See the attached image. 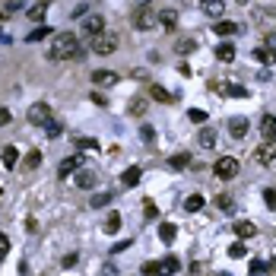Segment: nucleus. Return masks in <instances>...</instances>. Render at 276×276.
Wrapping results in <instances>:
<instances>
[{
  "label": "nucleus",
  "mask_w": 276,
  "mask_h": 276,
  "mask_svg": "<svg viewBox=\"0 0 276 276\" xmlns=\"http://www.w3.org/2000/svg\"><path fill=\"white\" fill-rule=\"evenodd\" d=\"M248 130H251V121H248V117H232V121H229V134H232L235 140H242Z\"/></svg>",
  "instance_id": "11"
},
{
  "label": "nucleus",
  "mask_w": 276,
  "mask_h": 276,
  "mask_svg": "<svg viewBox=\"0 0 276 276\" xmlns=\"http://www.w3.org/2000/svg\"><path fill=\"white\" fill-rule=\"evenodd\" d=\"M48 57H51V61H70V57H73V61H83V48H80V38L73 32H57L54 38H51V48H48Z\"/></svg>",
  "instance_id": "1"
},
{
  "label": "nucleus",
  "mask_w": 276,
  "mask_h": 276,
  "mask_svg": "<svg viewBox=\"0 0 276 276\" xmlns=\"http://www.w3.org/2000/svg\"><path fill=\"white\" fill-rule=\"evenodd\" d=\"M105 203H111V194H108V190H105V194H95V197H92V207H95V210L105 207Z\"/></svg>",
  "instance_id": "38"
},
{
  "label": "nucleus",
  "mask_w": 276,
  "mask_h": 276,
  "mask_svg": "<svg viewBox=\"0 0 276 276\" xmlns=\"http://www.w3.org/2000/svg\"><path fill=\"white\" fill-rule=\"evenodd\" d=\"M184 210H187V213H197V210H203V197H200V194H190V197L184 200Z\"/></svg>",
  "instance_id": "27"
},
{
  "label": "nucleus",
  "mask_w": 276,
  "mask_h": 276,
  "mask_svg": "<svg viewBox=\"0 0 276 276\" xmlns=\"http://www.w3.org/2000/svg\"><path fill=\"white\" fill-rule=\"evenodd\" d=\"M263 200H267V207H270V210H276V190H273V187L263 190Z\"/></svg>",
  "instance_id": "41"
},
{
  "label": "nucleus",
  "mask_w": 276,
  "mask_h": 276,
  "mask_svg": "<svg viewBox=\"0 0 276 276\" xmlns=\"http://www.w3.org/2000/svg\"><path fill=\"white\" fill-rule=\"evenodd\" d=\"M200 10L207 16H213V19H219L225 13V0H200Z\"/></svg>",
  "instance_id": "9"
},
{
  "label": "nucleus",
  "mask_w": 276,
  "mask_h": 276,
  "mask_svg": "<svg viewBox=\"0 0 276 276\" xmlns=\"http://www.w3.org/2000/svg\"><path fill=\"white\" fill-rule=\"evenodd\" d=\"M48 32H51V29H48V26H38V29H35V32H29V38H26V42H42V38H45V35H48Z\"/></svg>",
  "instance_id": "36"
},
{
  "label": "nucleus",
  "mask_w": 276,
  "mask_h": 276,
  "mask_svg": "<svg viewBox=\"0 0 276 276\" xmlns=\"http://www.w3.org/2000/svg\"><path fill=\"white\" fill-rule=\"evenodd\" d=\"M29 124H48V121H51V105H48V102H35L32 108H29Z\"/></svg>",
  "instance_id": "5"
},
{
  "label": "nucleus",
  "mask_w": 276,
  "mask_h": 276,
  "mask_svg": "<svg viewBox=\"0 0 276 276\" xmlns=\"http://www.w3.org/2000/svg\"><path fill=\"white\" fill-rule=\"evenodd\" d=\"M194 48H197L194 42H190V38H184V42H178V48H175V51H178V54H190Z\"/></svg>",
  "instance_id": "37"
},
{
  "label": "nucleus",
  "mask_w": 276,
  "mask_h": 276,
  "mask_svg": "<svg viewBox=\"0 0 276 276\" xmlns=\"http://www.w3.org/2000/svg\"><path fill=\"white\" fill-rule=\"evenodd\" d=\"M213 175L219 178V181H229V178H235V175H238V159H235V155H222V159L213 165Z\"/></svg>",
  "instance_id": "3"
},
{
  "label": "nucleus",
  "mask_w": 276,
  "mask_h": 276,
  "mask_svg": "<svg viewBox=\"0 0 276 276\" xmlns=\"http://www.w3.org/2000/svg\"><path fill=\"white\" fill-rule=\"evenodd\" d=\"M80 162H83V155H70V159H64V162H61V169H57V172H61V178H67L70 172H76V169H80Z\"/></svg>",
  "instance_id": "22"
},
{
  "label": "nucleus",
  "mask_w": 276,
  "mask_h": 276,
  "mask_svg": "<svg viewBox=\"0 0 276 276\" xmlns=\"http://www.w3.org/2000/svg\"><path fill=\"white\" fill-rule=\"evenodd\" d=\"M254 159H257L260 165H273V162H276V140H263L260 146L254 149Z\"/></svg>",
  "instance_id": "6"
},
{
  "label": "nucleus",
  "mask_w": 276,
  "mask_h": 276,
  "mask_svg": "<svg viewBox=\"0 0 276 276\" xmlns=\"http://www.w3.org/2000/svg\"><path fill=\"white\" fill-rule=\"evenodd\" d=\"M222 92H225V95H238V99H242V95H248L245 86H222Z\"/></svg>",
  "instance_id": "39"
},
{
  "label": "nucleus",
  "mask_w": 276,
  "mask_h": 276,
  "mask_svg": "<svg viewBox=\"0 0 276 276\" xmlns=\"http://www.w3.org/2000/svg\"><path fill=\"white\" fill-rule=\"evenodd\" d=\"M140 140H143V143H152V140H155V130H152L149 124H143V127H140Z\"/></svg>",
  "instance_id": "35"
},
{
  "label": "nucleus",
  "mask_w": 276,
  "mask_h": 276,
  "mask_svg": "<svg viewBox=\"0 0 276 276\" xmlns=\"http://www.w3.org/2000/svg\"><path fill=\"white\" fill-rule=\"evenodd\" d=\"M45 13H48V0H38V4H32V7L26 10V19L42 22V19H45Z\"/></svg>",
  "instance_id": "16"
},
{
  "label": "nucleus",
  "mask_w": 276,
  "mask_h": 276,
  "mask_svg": "<svg viewBox=\"0 0 276 276\" xmlns=\"http://www.w3.org/2000/svg\"><path fill=\"white\" fill-rule=\"evenodd\" d=\"M159 26H162L165 32H172V29L178 26V13H175V10H162V13H159Z\"/></svg>",
  "instance_id": "21"
},
{
  "label": "nucleus",
  "mask_w": 276,
  "mask_h": 276,
  "mask_svg": "<svg viewBox=\"0 0 276 276\" xmlns=\"http://www.w3.org/2000/svg\"><path fill=\"white\" fill-rule=\"evenodd\" d=\"M197 143H200V149H213L216 146V130L213 127H203L200 134H197Z\"/></svg>",
  "instance_id": "20"
},
{
  "label": "nucleus",
  "mask_w": 276,
  "mask_h": 276,
  "mask_svg": "<svg viewBox=\"0 0 276 276\" xmlns=\"http://www.w3.org/2000/svg\"><path fill=\"white\" fill-rule=\"evenodd\" d=\"M254 57H257L260 64H276V54L270 51V48H257V51H254Z\"/></svg>",
  "instance_id": "29"
},
{
  "label": "nucleus",
  "mask_w": 276,
  "mask_h": 276,
  "mask_svg": "<svg viewBox=\"0 0 276 276\" xmlns=\"http://www.w3.org/2000/svg\"><path fill=\"white\" fill-rule=\"evenodd\" d=\"M232 232L245 242V238H254V235H257V225H254V222H248V219H238V222L232 225Z\"/></svg>",
  "instance_id": "10"
},
{
  "label": "nucleus",
  "mask_w": 276,
  "mask_h": 276,
  "mask_svg": "<svg viewBox=\"0 0 276 276\" xmlns=\"http://www.w3.org/2000/svg\"><path fill=\"white\" fill-rule=\"evenodd\" d=\"M187 117H190L194 124H203V121H207V111H200V108H194V111H187Z\"/></svg>",
  "instance_id": "40"
},
{
  "label": "nucleus",
  "mask_w": 276,
  "mask_h": 276,
  "mask_svg": "<svg viewBox=\"0 0 276 276\" xmlns=\"http://www.w3.org/2000/svg\"><path fill=\"white\" fill-rule=\"evenodd\" d=\"M76 263H80V254H67L64 257V267H76Z\"/></svg>",
  "instance_id": "46"
},
{
  "label": "nucleus",
  "mask_w": 276,
  "mask_h": 276,
  "mask_svg": "<svg viewBox=\"0 0 276 276\" xmlns=\"http://www.w3.org/2000/svg\"><path fill=\"white\" fill-rule=\"evenodd\" d=\"M260 134H263V140H276V117L273 114L260 117Z\"/></svg>",
  "instance_id": "14"
},
{
  "label": "nucleus",
  "mask_w": 276,
  "mask_h": 276,
  "mask_svg": "<svg viewBox=\"0 0 276 276\" xmlns=\"http://www.w3.org/2000/svg\"><path fill=\"white\" fill-rule=\"evenodd\" d=\"M267 48L276 54V29H270V32H267Z\"/></svg>",
  "instance_id": "45"
},
{
  "label": "nucleus",
  "mask_w": 276,
  "mask_h": 276,
  "mask_svg": "<svg viewBox=\"0 0 276 276\" xmlns=\"http://www.w3.org/2000/svg\"><path fill=\"white\" fill-rule=\"evenodd\" d=\"M0 162H4V169H16L19 149H16V146H4V152H0Z\"/></svg>",
  "instance_id": "18"
},
{
  "label": "nucleus",
  "mask_w": 276,
  "mask_h": 276,
  "mask_svg": "<svg viewBox=\"0 0 276 276\" xmlns=\"http://www.w3.org/2000/svg\"><path fill=\"white\" fill-rule=\"evenodd\" d=\"M117 229H121V213H108V219H105V232H108V235H114Z\"/></svg>",
  "instance_id": "26"
},
{
  "label": "nucleus",
  "mask_w": 276,
  "mask_h": 276,
  "mask_svg": "<svg viewBox=\"0 0 276 276\" xmlns=\"http://www.w3.org/2000/svg\"><path fill=\"white\" fill-rule=\"evenodd\" d=\"M80 29H83V35L95 38V35H102V32H105V19H102L99 13H92V16H86V19L80 22Z\"/></svg>",
  "instance_id": "7"
},
{
  "label": "nucleus",
  "mask_w": 276,
  "mask_h": 276,
  "mask_svg": "<svg viewBox=\"0 0 276 276\" xmlns=\"http://www.w3.org/2000/svg\"><path fill=\"white\" fill-rule=\"evenodd\" d=\"M61 130H64V124L57 121V117H51V121L45 124V134H48V137H61Z\"/></svg>",
  "instance_id": "30"
},
{
  "label": "nucleus",
  "mask_w": 276,
  "mask_h": 276,
  "mask_svg": "<svg viewBox=\"0 0 276 276\" xmlns=\"http://www.w3.org/2000/svg\"><path fill=\"white\" fill-rule=\"evenodd\" d=\"M0 124H10V111H7V108H0Z\"/></svg>",
  "instance_id": "48"
},
{
  "label": "nucleus",
  "mask_w": 276,
  "mask_h": 276,
  "mask_svg": "<svg viewBox=\"0 0 276 276\" xmlns=\"http://www.w3.org/2000/svg\"><path fill=\"white\" fill-rule=\"evenodd\" d=\"M155 19H159V16L152 13V7H137V10H134V29H137V32L152 29V26H155Z\"/></svg>",
  "instance_id": "4"
},
{
  "label": "nucleus",
  "mask_w": 276,
  "mask_h": 276,
  "mask_svg": "<svg viewBox=\"0 0 276 276\" xmlns=\"http://www.w3.org/2000/svg\"><path fill=\"white\" fill-rule=\"evenodd\" d=\"M263 270H267V263H263V260H254V263H251V273H263Z\"/></svg>",
  "instance_id": "47"
},
{
  "label": "nucleus",
  "mask_w": 276,
  "mask_h": 276,
  "mask_svg": "<svg viewBox=\"0 0 276 276\" xmlns=\"http://www.w3.org/2000/svg\"><path fill=\"white\" fill-rule=\"evenodd\" d=\"M213 32L222 35V38H232V35L238 32V22H232V19H219V22L213 26Z\"/></svg>",
  "instance_id": "13"
},
{
  "label": "nucleus",
  "mask_w": 276,
  "mask_h": 276,
  "mask_svg": "<svg viewBox=\"0 0 276 276\" xmlns=\"http://www.w3.org/2000/svg\"><path fill=\"white\" fill-rule=\"evenodd\" d=\"M73 184L83 187V190H92L95 187V172H76L73 175Z\"/></svg>",
  "instance_id": "19"
},
{
  "label": "nucleus",
  "mask_w": 276,
  "mask_h": 276,
  "mask_svg": "<svg viewBox=\"0 0 276 276\" xmlns=\"http://www.w3.org/2000/svg\"><path fill=\"white\" fill-rule=\"evenodd\" d=\"M187 165H190V155L187 152H178V155H172V159H169V169H175V172L187 169Z\"/></svg>",
  "instance_id": "24"
},
{
  "label": "nucleus",
  "mask_w": 276,
  "mask_h": 276,
  "mask_svg": "<svg viewBox=\"0 0 276 276\" xmlns=\"http://www.w3.org/2000/svg\"><path fill=\"white\" fill-rule=\"evenodd\" d=\"M216 57H219V61H225V64L235 61V45H232V42H222L219 48H216Z\"/></svg>",
  "instance_id": "23"
},
{
  "label": "nucleus",
  "mask_w": 276,
  "mask_h": 276,
  "mask_svg": "<svg viewBox=\"0 0 276 276\" xmlns=\"http://www.w3.org/2000/svg\"><path fill=\"white\" fill-rule=\"evenodd\" d=\"M229 254H232V257H245L248 251H245V245H242V242H235V245L229 248Z\"/></svg>",
  "instance_id": "44"
},
{
  "label": "nucleus",
  "mask_w": 276,
  "mask_h": 276,
  "mask_svg": "<svg viewBox=\"0 0 276 276\" xmlns=\"http://www.w3.org/2000/svg\"><path fill=\"white\" fill-rule=\"evenodd\" d=\"M89 51H92V54H99V57L114 54V51H117V35H114V32H102V35H95V38H89Z\"/></svg>",
  "instance_id": "2"
},
{
  "label": "nucleus",
  "mask_w": 276,
  "mask_h": 276,
  "mask_svg": "<svg viewBox=\"0 0 276 276\" xmlns=\"http://www.w3.org/2000/svg\"><path fill=\"white\" fill-rule=\"evenodd\" d=\"M175 235H178V229H175L172 222H162V225H159V238H162L165 245H172V242H175Z\"/></svg>",
  "instance_id": "25"
},
{
  "label": "nucleus",
  "mask_w": 276,
  "mask_h": 276,
  "mask_svg": "<svg viewBox=\"0 0 276 276\" xmlns=\"http://www.w3.org/2000/svg\"><path fill=\"white\" fill-rule=\"evenodd\" d=\"M7 254H10V238H7L4 232H0V260H4Z\"/></svg>",
  "instance_id": "42"
},
{
  "label": "nucleus",
  "mask_w": 276,
  "mask_h": 276,
  "mask_svg": "<svg viewBox=\"0 0 276 276\" xmlns=\"http://www.w3.org/2000/svg\"><path fill=\"white\" fill-rule=\"evenodd\" d=\"M143 216H146V219H159V207H155L152 200H143Z\"/></svg>",
  "instance_id": "31"
},
{
  "label": "nucleus",
  "mask_w": 276,
  "mask_h": 276,
  "mask_svg": "<svg viewBox=\"0 0 276 276\" xmlns=\"http://www.w3.org/2000/svg\"><path fill=\"white\" fill-rule=\"evenodd\" d=\"M143 111H146V99H134V102H130V114H134V117H140Z\"/></svg>",
  "instance_id": "33"
},
{
  "label": "nucleus",
  "mask_w": 276,
  "mask_h": 276,
  "mask_svg": "<svg viewBox=\"0 0 276 276\" xmlns=\"http://www.w3.org/2000/svg\"><path fill=\"white\" fill-rule=\"evenodd\" d=\"M0 197H4V190H0Z\"/></svg>",
  "instance_id": "51"
},
{
  "label": "nucleus",
  "mask_w": 276,
  "mask_h": 276,
  "mask_svg": "<svg viewBox=\"0 0 276 276\" xmlns=\"http://www.w3.org/2000/svg\"><path fill=\"white\" fill-rule=\"evenodd\" d=\"M117 80H121V76H117L114 70H95V73H92V83H95V86H114Z\"/></svg>",
  "instance_id": "12"
},
{
  "label": "nucleus",
  "mask_w": 276,
  "mask_h": 276,
  "mask_svg": "<svg viewBox=\"0 0 276 276\" xmlns=\"http://www.w3.org/2000/svg\"><path fill=\"white\" fill-rule=\"evenodd\" d=\"M76 146H80V149H99V140H92V137H80V140H76Z\"/></svg>",
  "instance_id": "34"
},
{
  "label": "nucleus",
  "mask_w": 276,
  "mask_h": 276,
  "mask_svg": "<svg viewBox=\"0 0 276 276\" xmlns=\"http://www.w3.org/2000/svg\"><path fill=\"white\" fill-rule=\"evenodd\" d=\"M134 4H137V7H149V4H152V0H134Z\"/></svg>",
  "instance_id": "49"
},
{
  "label": "nucleus",
  "mask_w": 276,
  "mask_h": 276,
  "mask_svg": "<svg viewBox=\"0 0 276 276\" xmlns=\"http://www.w3.org/2000/svg\"><path fill=\"white\" fill-rule=\"evenodd\" d=\"M140 178H143V169H140V165H130V169L121 175V181H124V187H137Z\"/></svg>",
  "instance_id": "15"
},
{
  "label": "nucleus",
  "mask_w": 276,
  "mask_h": 276,
  "mask_svg": "<svg viewBox=\"0 0 276 276\" xmlns=\"http://www.w3.org/2000/svg\"><path fill=\"white\" fill-rule=\"evenodd\" d=\"M216 207H219L222 213H232V210H235V200H232L229 194H219V197H216Z\"/></svg>",
  "instance_id": "28"
},
{
  "label": "nucleus",
  "mask_w": 276,
  "mask_h": 276,
  "mask_svg": "<svg viewBox=\"0 0 276 276\" xmlns=\"http://www.w3.org/2000/svg\"><path fill=\"white\" fill-rule=\"evenodd\" d=\"M149 99H152V102H159V105H172V102H175V95H172L169 89H162L159 83H149Z\"/></svg>",
  "instance_id": "8"
},
{
  "label": "nucleus",
  "mask_w": 276,
  "mask_h": 276,
  "mask_svg": "<svg viewBox=\"0 0 276 276\" xmlns=\"http://www.w3.org/2000/svg\"><path fill=\"white\" fill-rule=\"evenodd\" d=\"M143 273H146V276H155V273H159V260H149V263H143Z\"/></svg>",
  "instance_id": "43"
},
{
  "label": "nucleus",
  "mask_w": 276,
  "mask_h": 276,
  "mask_svg": "<svg viewBox=\"0 0 276 276\" xmlns=\"http://www.w3.org/2000/svg\"><path fill=\"white\" fill-rule=\"evenodd\" d=\"M178 270H181L178 257H162V260H159V276H175Z\"/></svg>",
  "instance_id": "17"
},
{
  "label": "nucleus",
  "mask_w": 276,
  "mask_h": 276,
  "mask_svg": "<svg viewBox=\"0 0 276 276\" xmlns=\"http://www.w3.org/2000/svg\"><path fill=\"white\" fill-rule=\"evenodd\" d=\"M4 16H7V13H4V10H0V19H4Z\"/></svg>",
  "instance_id": "50"
},
{
  "label": "nucleus",
  "mask_w": 276,
  "mask_h": 276,
  "mask_svg": "<svg viewBox=\"0 0 276 276\" xmlns=\"http://www.w3.org/2000/svg\"><path fill=\"white\" fill-rule=\"evenodd\" d=\"M38 165H42V152H38V149H32V152L26 155V169H32V172H35Z\"/></svg>",
  "instance_id": "32"
}]
</instances>
